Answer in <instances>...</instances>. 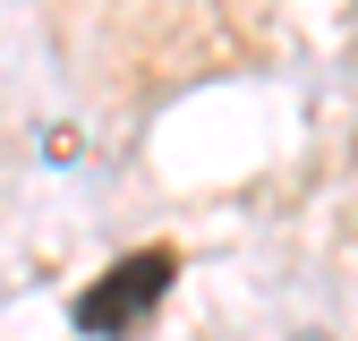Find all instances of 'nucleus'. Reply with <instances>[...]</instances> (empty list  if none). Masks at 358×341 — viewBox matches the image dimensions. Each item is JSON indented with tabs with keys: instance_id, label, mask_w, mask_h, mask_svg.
I'll list each match as a JSON object with an SVG mask.
<instances>
[{
	"instance_id": "obj_1",
	"label": "nucleus",
	"mask_w": 358,
	"mask_h": 341,
	"mask_svg": "<svg viewBox=\"0 0 358 341\" xmlns=\"http://www.w3.org/2000/svg\"><path fill=\"white\" fill-rule=\"evenodd\" d=\"M179 282V256L171 247H137V256H120L111 273H94L77 290V333H94V341H137L154 324V307L171 298Z\"/></svg>"
},
{
	"instance_id": "obj_2",
	"label": "nucleus",
	"mask_w": 358,
	"mask_h": 341,
	"mask_svg": "<svg viewBox=\"0 0 358 341\" xmlns=\"http://www.w3.org/2000/svg\"><path fill=\"white\" fill-rule=\"evenodd\" d=\"M307 341H324V333H307Z\"/></svg>"
}]
</instances>
